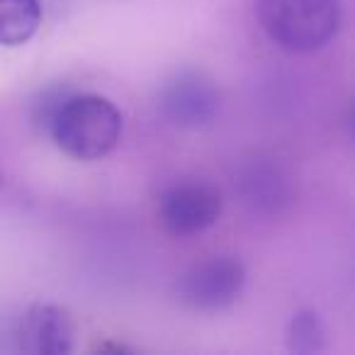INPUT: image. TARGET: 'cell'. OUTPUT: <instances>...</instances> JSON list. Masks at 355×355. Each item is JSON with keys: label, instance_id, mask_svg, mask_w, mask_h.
<instances>
[{"label": "cell", "instance_id": "3", "mask_svg": "<svg viewBox=\"0 0 355 355\" xmlns=\"http://www.w3.org/2000/svg\"><path fill=\"white\" fill-rule=\"evenodd\" d=\"M246 285V268L229 256L209 258L193 266L178 282L180 302L200 311L227 309L241 297Z\"/></svg>", "mask_w": 355, "mask_h": 355}, {"label": "cell", "instance_id": "8", "mask_svg": "<svg viewBox=\"0 0 355 355\" xmlns=\"http://www.w3.org/2000/svg\"><path fill=\"white\" fill-rule=\"evenodd\" d=\"M326 345V326L321 316L311 309L297 311L287 326V348L292 353L311 355L324 350Z\"/></svg>", "mask_w": 355, "mask_h": 355}, {"label": "cell", "instance_id": "4", "mask_svg": "<svg viewBox=\"0 0 355 355\" xmlns=\"http://www.w3.org/2000/svg\"><path fill=\"white\" fill-rule=\"evenodd\" d=\"M222 214V195L205 183L173 185L158 200V219L173 236H195L214 227Z\"/></svg>", "mask_w": 355, "mask_h": 355}, {"label": "cell", "instance_id": "6", "mask_svg": "<svg viewBox=\"0 0 355 355\" xmlns=\"http://www.w3.org/2000/svg\"><path fill=\"white\" fill-rule=\"evenodd\" d=\"M76 343L73 316L59 304H35L17 329V345L30 355H69Z\"/></svg>", "mask_w": 355, "mask_h": 355}, {"label": "cell", "instance_id": "7", "mask_svg": "<svg viewBox=\"0 0 355 355\" xmlns=\"http://www.w3.org/2000/svg\"><path fill=\"white\" fill-rule=\"evenodd\" d=\"M42 25L40 0H0V44L22 46Z\"/></svg>", "mask_w": 355, "mask_h": 355}, {"label": "cell", "instance_id": "2", "mask_svg": "<svg viewBox=\"0 0 355 355\" xmlns=\"http://www.w3.org/2000/svg\"><path fill=\"white\" fill-rule=\"evenodd\" d=\"M256 12L263 32L295 54L324 49L340 25L338 0H258Z\"/></svg>", "mask_w": 355, "mask_h": 355}, {"label": "cell", "instance_id": "5", "mask_svg": "<svg viewBox=\"0 0 355 355\" xmlns=\"http://www.w3.org/2000/svg\"><path fill=\"white\" fill-rule=\"evenodd\" d=\"M161 114L175 127L195 129L217 114L219 95L212 80L200 71H178L158 95Z\"/></svg>", "mask_w": 355, "mask_h": 355}, {"label": "cell", "instance_id": "1", "mask_svg": "<svg viewBox=\"0 0 355 355\" xmlns=\"http://www.w3.org/2000/svg\"><path fill=\"white\" fill-rule=\"evenodd\" d=\"M54 144L76 161H98L122 137V112L103 95H69L49 122Z\"/></svg>", "mask_w": 355, "mask_h": 355}]
</instances>
